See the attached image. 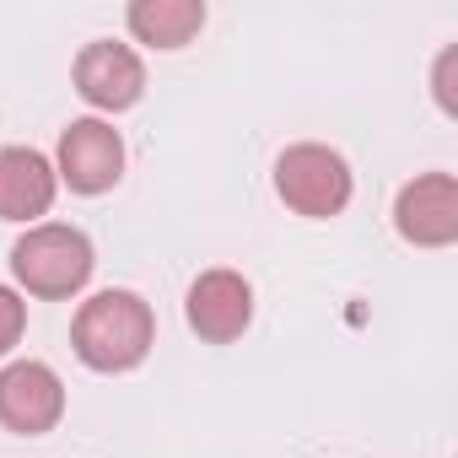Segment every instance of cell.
I'll return each mask as SVG.
<instances>
[{"label": "cell", "instance_id": "ba28073f", "mask_svg": "<svg viewBox=\"0 0 458 458\" xmlns=\"http://www.w3.org/2000/svg\"><path fill=\"white\" fill-rule=\"evenodd\" d=\"M394 226L415 249H453L458 243V178L453 173H420L394 199Z\"/></svg>", "mask_w": 458, "mask_h": 458}, {"label": "cell", "instance_id": "6da1fadb", "mask_svg": "<svg viewBox=\"0 0 458 458\" xmlns=\"http://www.w3.org/2000/svg\"><path fill=\"white\" fill-rule=\"evenodd\" d=\"M71 345H76L81 367H92V372H135L157 345V313L140 292L108 286L76 308Z\"/></svg>", "mask_w": 458, "mask_h": 458}, {"label": "cell", "instance_id": "7c38bea8", "mask_svg": "<svg viewBox=\"0 0 458 458\" xmlns=\"http://www.w3.org/2000/svg\"><path fill=\"white\" fill-rule=\"evenodd\" d=\"M453 71H458V44H447V49H442V60H437V76H431L437 108H442L447 119H458V98H453Z\"/></svg>", "mask_w": 458, "mask_h": 458}, {"label": "cell", "instance_id": "8fae6325", "mask_svg": "<svg viewBox=\"0 0 458 458\" xmlns=\"http://www.w3.org/2000/svg\"><path fill=\"white\" fill-rule=\"evenodd\" d=\"M22 329H28V302H22V292L0 286V356H12V351H17Z\"/></svg>", "mask_w": 458, "mask_h": 458}, {"label": "cell", "instance_id": "5b68a950", "mask_svg": "<svg viewBox=\"0 0 458 458\" xmlns=\"http://www.w3.org/2000/svg\"><path fill=\"white\" fill-rule=\"evenodd\" d=\"M71 81L76 92L98 108V114H124L146 98V65L130 44H114V38H92L76 65H71Z\"/></svg>", "mask_w": 458, "mask_h": 458}, {"label": "cell", "instance_id": "52a82bcc", "mask_svg": "<svg viewBox=\"0 0 458 458\" xmlns=\"http://www.w3.org/2000/svg\"><path fill=\"white\" fill-rule=\"evenodd\" d=\"M183 318L205 345H233L254 324V286L238 270H205L183 297Z\"/></svg>", "mask_w": 458, "mask_h": 458}, {"label": "cell", "instance_id": "8992f818", "mask_svg": "<svg viewBox=\"0 0 458 458\" xmlns=\"http://www.w3.org/2000/svg\"><path fill=\"white\" fill-rule=\"evenodd\" d=\"M65 415V383L49 361L0 367V426L17 437H44Z\"/></svg>", "mask_w": 458, "mask_h": 458}, {"label": "cell", "instance_id": "9c48e42d", "mask_svg": "<svg viewBox=\"0 0 458 458\" xmlns=\"http://www.w3.org/2000/svg\"><path fill=\"white\" fill-rule=\"evenodd\" d=\"M60 194V173L38 146H0V221L38 226Z\"/></svg>", "mask_w": 458, "mask_h": 458}, {"label": "cell", "instance_id": "3957f363", "mask_svg": "<svg viewBox=\"0 0 458 458\" xmlns=\"http://www.w3.org/2000/svg\"><path fill=\"white\" fill-rule=\"evenodd\" d=\"M276 194H281L286 210H297L308 221H329V216H340L351 205L356 178H351V162L335 146L302 140V146L281 151V162H276Z\"/></svg>", "mask_w": 458, "mask_h": 458}, {"label": "cell", "instance_id": "7a4b0ae2", "mask_svg": "<svg viewBox=\"0 0 458 458\" xmlns=\"http://www.w3.org/2000/svg\"><path fill=\"white\" fill-rule=\"evenodd\" d=\"M98 270V254H92V238L81 226H65V221H38L12 243V276L28 297L38 302H65L76 297Z\"/></svg>", "mask_w": 458, "mask_h": 458}, {"label": "cell", "instance_id": "277c9868", "mask_svg": "<svg viewBox=\"0 0 458 458\" xmlns=\"http://www.w3.org/2000/svg\"><path fill=\"white\" fill-rule=\"evenodd\" d=\"M55 173L71 194H108L124 178V135L108 119H71L55 151Z\"/></svg>", "mask_w": 458, "mask_h": 458}, {"label": "cell", "instance_id": "30bf717a", "mask_svg": "<svg viewBox=\"0 0 458 458\" xmlns=\"http://www.w3.org/2000/svg\"><path fill=\"white\" fill-rule=\"evenodd\" d=\"M124 22H130L135 44L173 55V49H183V44L199 38V28H205V0H135V6L124 12Z\"/></svg>", "mask_w": 458, "mask_h": 458}]
</instances>
